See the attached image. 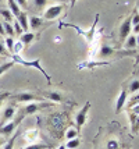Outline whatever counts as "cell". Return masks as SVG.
<instances>
[{
	"label": "cell",
	"mask_w": 139,
	"mask_h": 149,
	"mask_svg": "<svg viewBox=\"0 0 139 149\" xmlns=\"http://www.w3.org/2000/svg\"><path fill=\"white\" fill-rule=\"evenodd\" d=\"M11 58H13L14 63L22 64V65H25V67H33V68H36L38 71H40L43 75H45V78L47 79V82H49V84L52 82V78H50V75H49V74L45 71V68L40 65V60H39V58H35V60H25V58L21 57L20 54H15V53L11 56Z\"/></svg>",
	"instance_id": "obj_1"
},
{
	"label": "cell",
	"mask_w": 139,
	"mask_h": 149,
	"mask_svg": "<svg viewBox=\"0 0 139 149\" xmlns=\"http://www.w3.org/2000/svg\"><path fill=\"white\" fill-rule=\"evenodd\" d=\"M17 118H13L11 121H8V123L3 124V125H0V135L4 136V138H8V136H11V134H13L14 131L17 130V125L22 121V118L25 117V114H24V111H22V109L20 110V113L17 114Z\"/></svg>",
	"instance_id": "obj_2"
},
{
	"label": "cell",
	"mask_w": 139,
	"mask_h": 149,
	"mask_svg": "<svg viewBox=\"0 0 139 149\" xmlns=\"http://www.w3.org/2000/svg\"><path fill=\"white\" fill-rule=\"evenodd\" d=\"M14 102H25V103H31V102H43V97L35 95L32 92H20L17 95L11 96Z\"/></svg>",
	"instance_id": "obj_3"
},
{
	"label": "cell",
	"mask_w": 139,
	"mask_h": 149,
	"mask_svg": "<svg viewBox=\"0 0 139 149\" xmlns=\"http://www.w3.org/2000/svg\"><path fill=\"white\" fill-rule=\"evenodd\" d=\"M50 106H53L52 102H31L22 109V111H24L25 116H29V114H33L43 107H50Z\"/></svg>",
	"instance_id": "obj_4"
},
{
	"label": "cell",
	"mask_w": 139,
	"mask_h": 149,
	"mask_svg": "<svg viewBox=\"0 0 139 149\" xmlns=\"http://www.w3.org/2000/svg\"><path fill=\"white\" fill-rule=\"evenodd\" d=\"M131 31H132V24H131V15H129V17H127V18L122 21V24L120 25V35H118L120 40L124 42V40L131 35Z\"/></svg>",
	"instance_id": "obj_5"
},
{
	"label": "cell",
	"mask_w": 139,
	"mask_h": 149,
	"mask_svg": "<svg viewBox=\"0 0 139 149\" xmlns=\"http://www.w3.org/2000/svg\"><path fill=\"white\" fill-rule=\"evenodd\" d=\"M63 10H64V4H56V6L49 7L46 11H45V14H43V18L47 19V21L56 19L60 14H61V11H63Z\"/></svg>",
	"instance_id": "obj_6"
},
{
	"label": "cell",
	"mask_w": 139,
	"mask_h": 149,
	"mask_svg": "<svg viewBox=\"0 0 139 149\" xmlns=\"http://www.w3.org/2000/svg\"><path fill=\"white\" fill-rule=\"evenodd\" d=\"M89 109H91V102H86V103L84 104V107L77 113V116H75V124H77V127H78V128H81V127L85 124L86 114H88Z\"/></svg>",
	"instance_id": "obj_7"
},
{
	"label": "cell",
	"mask_w": 139,
	"mask_h": 149,
	"mask_svg": "<svg viewBox=\"0 0 139 149\" xmlns=\"http://www.w3.org/2000/svg\"><path fill=\"white\" fill-rule=\"evenodd\" d=\"M114 54H132V52H115L113 47H110L109 45H102V47H100V53L99 56L103 58L106 57H111V56H114Z\"/></svg>",
	"instance_id": "obj_8"
},
{
	"label": "cell",
	"mask_w": 139,
	"mask_h": 149,
	"mask_svg": "<svg viewBox=\"0 0 139 149\" xmlns=\"http://www.w3.org/2000/svg\"><path fill=\"white\" fill-rule=\"evenodd\" d=\"M15 111H17L15 106H11V104L7 106L6 109H4V111H3V118H1V121H0V125H3V124L11 121L14 118V116H15Z\"/></svg>",
	"instance_id": "obj_9"
},
{
	"label": "cell",
	"mask_w": 139,
	"mask_h": 149,
	"mask_svg": "<svg viewBox=\"0 0 139 149\" xmlns=\"http://www.w3.org/2000/svg\"><path fill=\"white\" fill-rule=\"evenodd\" d=\"M125 102H127V91L122 89V91L120 92L118 97H117V102H115V113H120V111L122 110Z\"/></svg>",
	"instance_id": "obj_10"
},
{
	"label": "cell",
	"mask_w": 139,
	"mask_h": 149,
	"mask_svg": "<svg viewBox=\"0 0 139 149\" xmlns=\"http://www.w3.org/2000/svg\"><path fill=\"white\" fill-rule=\"evenodd\" d=\"M43 96L47 97L52 103H54V102H61V100H63V95H61V92H57V91L45 92V93H43Z\"/></svg>",
	"instance_id": "obj_11"
},
{
	"label": "cell",
	"mask_w": 139,
	"mask_h": 149,
	"mask_svg": "<svg viewBox=\"0 0 139 149\" xmlns=\"http://www.w3.org/2000/svg\"><path fill=\"white\" fill-rule=\"evenodd\" d=\"M124 42H125V43H124V47H125V49H128V50L135 49L136 45H138V35H129Z\"/></svg>",
	"instance_id": "obj_12"
},
{
	"label": "cell",
	"mask_w": 139,
	"mask_h": 149,
	"mask_svg": "<svg viewBox=\"0 0 139 149\" xmlns=\"http://www.w3.org/2000/svg\"><path fill=\"white\" fill-rule=\"evenodd\" d=\"M28 25H29V28H32V29H39V28L43 26V18L32 15L31 19L28 21Z\"/></svg>",
	"instance_id": "obj_13"
},
{
	"label": "cell",
	"mask_w": 139,
	"mask_h": 149,
	"mask_svg": "<svg viewBox=\"0 0 139 149\" xmlns=\"http://www.w3.org/2000/svg\"><path fill=\"white\" fill-rule=\"evenodd\" d=\"M7 3H8V10H10V13L13 14V17H18V14L21 13V7L15 3V0H7Z\"/></svg>",
	"instance_id": "obj_14"
},
{
	"label": "cell",
	"mask_w": 139,
	"mask_h": 149,
	"mask_svg": "<svg viewBox=\"0 0 139 149\" xmlns=\"http://www.w3.org/2000/svg\"><path fill=\"white\" fill-rule=\"evenodd\" d=\"M17 21H18L20 26L24 29V31H28V29H29V25H28V17H27V14L24 13V11H21V13L18 14Z\"/></svg>",
	"instance_id": "obj_15"
},
{
	"label": "cell",
	"mask_w": 139,
	"mask_h": 149,
	"mask_svg": "<svg viewBox=\"0 0 139 149\" xmlns=\"http://www.w3.org/2000/svg\"><path fill=\"white\" fill-rule=\"evenodd\" d=\"M33 39H35V33H33V32H24V33H21L20 43L28 46L33 40Z\"/></svg>",
	"instance_id": "obj_16"
},
{
	"label": "cell",
	"mask_w": 139,
	"mask_h": 149,
	"mask_svg": "<svg viewBox=\"0 0 139 149\" xmlns=\"http://www.w3.org/2000/svg\"><path fill=\"white\" fill-rule=\"evenodd\" d=\"M80 143H81V141L78 138H73V139H68V141H67L66 148L67 149H77L80 146Z\"/></svg>",
	"instance_id": "obj_17"
},
{
	"label": "cell",
	"mask_w": 139,
	"mask_h": 149,
	"mask_svg": "<svg viewBox=\"0 0 139 149\" xmlns=\"http://www.w3.org/2000/svg\"><path fill=\"white\" fill-rule=\"evenodd\" d=\"M18 136V132H15L14 135H11V138L6 141V143L3 145V149H13L14 148V143H15V138Z\"/></svg>",
	"instance_id": "obj_18"
},
{
	"label": "cell",
	"mask_w": 139,
	"mask_h": 149,
	"mask_svg": "<svg viewBox=\"0 0 139 149\" xmlns=\"http://www.w3.org/2000/svg\"><path fill=\"white\" fill-rule=\"evenodd\" d=\"M3 28H4V33H6L7 36H14V29H13V25H11V22H3Z\"/></svg>",
	"instance_id": "obj_19"
},
{
	"label": "cell",
	"mask_w": 139,
	"mask_h": 149,
	"mask_svg": "<svg viewBox=\"0 0 139 149\" xmlns=\"http://www.w3.org/2000/svg\"><path fill=\"white\" fill-rule=\"evenodd\" d=\"M131 116V127H132V132L138 134V114H129Z\"/></svg>",
	"instance_id": "obj_20"
},
{
	"label": "cell",
	"mask_w": 139,
	"mask_h": 149,
	"mask_svg": "<svg viewBox=\"0 0 139 149\" xmlns=\"http://www.w3.org/2000/svg\"><path fill=\"white\" fill-rule=\"evenodd\" d=\"M14 64H15V63H14L13 60H11V61H7V63H3V64H0V75H3L7 70H10Z\"/></svg>",
	"instance_id": "obj_21"
},
{
	"label": "cell",
	"mask_w": 139,
	"mask_h": 149,
	"mask_svg": "<svg viewBox=\"0 0 139 149\" xmlns=\"http://www.w3.org/2000/svg\"><path fill=\"white\" fill-rule=\"evenodd\" d=\"M4 46H6L7 52H13L14 49V39L11 36H7L6 40H4Z\"/></svg>",
	"instance_id": "obj_22"
},
{
	"label": "cell",
	"mask_w": 139,
	"mask_h": 149,
	"mask_svg": "<svg viewBox=\"0 0 139 149\" xmlns=\"http://www.w3.org/2000/svg\"><path fill=\"white\" fill-rule=\"evenodd\" d=\"M0 15H3L7 22H11V19H13V14L10 13V10H3V8H0Z\"/></svg>",
	"instance_id": "obj_23"
},
{
	"label": "cell",
	"mask_w": 139,
	"mask_h": 149,
	"mask_svg": "<svg viewBox=\"0 0 139 149\" xmlns=\"http://www.w3.org/2000/svg\"><path fill=\"white\" fill-rule=\"evenodd\" d=\"M49 148L50 146L46 145V143H32V145H29V146H27L24 149H49Z\"/></svg>",
	"instance_id": "obj_24"
},
{
	"label": "cell",
	"mask_w": 139,
	"mask_h": 149,
	"mask_svg": "<svg viewBox=\"0 0 139 149\" xmlns=\"http://www.w3.org/2000/svg\"><path fill=\"white\" fill-rule=\"evenodd\" d=\"M33 4L38 10H42V8H45L47 6V0H33Z\"/></svg>",
	"instance_id": "obj_25"
},
{
	"label": "cell",
	"mask_w": 139,
	"mask_h": 149,
	"mask_svg": "<svg viewBox=\"0 0 139 149\" xmlns=\"http://www.w3.org/2000/svg\"><path fill=\"white\" fill-rule=\"evenodd\" d=\"M77 136H78V131L74 130V128L68 130V131H67V134H66V138H67V139H73V138H77Z\"/></svg>",
	"instance_id": "obj_26"
},
{
	"label": "cell",
	"mask_w": 139,
	"mask_h": 149,
	"mask_svg": "<svg viewBox=\"0 0 139 149\" xmlns=\"http://www.w3.org/2000/svg\"><path fill=\"white\" fill-rule=\"evenodd\" d=\"M13 29H14V35H21V33H22V28L20 26V24H18V21H17V19L14 21Z\"/></svg>",
	"instance_id": "obj_27"
},
{
	"label": "cell",
	"mask_w": 139,
	"mask_h": 149,
	"mask_svg": "<svg viewBox=\"0 0 139 149\" xmlns=\"http://www.w3.org/2000/svg\"><path fill=\"white\" fill-rule=\"evenodd\" d=\"M107 149H118V142L115 139H111L107 142Z\"/></svg>",
	"instance_id": "obj_28"
},
{
	"label": "cell",
	"mask_w": 139,
	"mask_h": 149,
	"mask_svg": "<svg viewBox=\"0 0 139 149\" xmlns=\"http://www.w3.org/2000/svg\"><path fill=\"white\" fill-rule=\"evenodd\" d=\"M129 92H138V79H135V81H132L131 82V85H129Z\"/></svg>",
	"instance_id": "obj_29"
},
{
	"label": "cell",
	"mask_w": 139,
	"mask_h": 149,
	"mask_svg": "<svg viewBox=\"0 0 139 149\" xmlns=\"http://www.w3.org/2000/svg\"><path fill=\"white\" fill-rule=\"evenodd\" d=\"M6 53H7V49H6V46H4V42L0 40V54H6Z\"/></svg>",
	"instance_id": "obj_30"
},
{
	"label": "cell",
	"mask_w": 139,
	"mask_h": 149,
	"mask_svg": "<svg viewBox=\"0 0 139 149\" xmlns=\"http://www.w3.org/2000/svg\"><path fill=\"white\" fill-rule=\"evenodd\" d=\"M15 3H17V4H18L20 7L22 6L24 8H25V7L28 6V4H27V0H15Z\"/></svg>",
	"instance_id": "obj_31"
},
{
	"label": "cell",
	"mask_w": 139,
	"mask_h": 149,
	"mask_svg": "<svg viewBox=\"0 0 139 149\" xmlns=\"http://www.w3.org/2000/svg\"><path fill=\"white\" fill-rule=\"evenodd\" d=\"M7 96H8V93H6V92H4V93H0V106H1L3 100H4V99H6Z\"/></svg>",
	"instance_id": "obj_32"
},
{
	"label": "cell",
	"mask_w": 139,
	"mask_h": 149,
	"mask_svg": "<svg viewBox=\"0 0 139 149\" xmlns=\"http://www.w3.org/2000/svg\"><path fill=\"white\" fill-rule=\"evenodd\" d=\"M6 33H4V28H3V22L0 21V36H4Z\"/></svg>",
	"instance_id": "obj_33"
},
{
	"label": "cell",
	"mask_w": 139,
	"mask_h": 149,
	"mask_svg": "<svg viewBox=\"0 0 139 149\" xmlns=\"http://www.w3.org/2000/svg\"><path fill=\"white\" fill-rule=\"evenodd\" d=\"M6 138H4V136H1L0 135V146H3V145H4V143H6Z\"/></svg>",
	"instance_id": "obj_34"
},
{
	"label": "cell",
	"mask_w": 139,
	"mask_h": 149,
	"mask_svg": "<svg viewBox=\"0 0 139 149\" xmlns=\"http://www.w3.org/2000/svg\"><path fill=\"white\" fill-rule=\"evenodd\" d=\"M77 1H78V0H71V7L75 6V3H77Z\"/></svg>",
	"instance_id": "obj_35"
},
{
	"label": "cell",
	"mask_w": 139,
	"mask_h": 149,
	"mask_svg": "<svg viewBox=\"0 0 139 149\" xmlns=\"http://www.w3.org/2000/svg\"><path fill=\"white\" fill-rule=\"evenodd\" d=\"M54 1H60V3H66L67 0H54Z\"/></svg>",
	"instance_id": "obj_36"
},
{
	"label": "cell",
	"mask_w": 139,
	"mask_h": 149,
	"mask_svg": "<svg viewBox=\"0 0 139 149\" xmlns=\"http://www.w3.org/2000/svg\"><path fill=\"white\" fill-rule=\"evenodd\" d=\"M59 149H67V148H66V145H61V146H60Z\"/></svg>",
	"instance_id": "obj_37"
},
{
	"label": "cell",
	"mask_w": 139,
	"mask_h": 149,
	"mask_svg": "<svg viewBox=\"0 0 139 149\" xmlns=\"http://www.w3.org/2000/svg\"><path fill=\"white\" fill-rule=\"evenodd\" d=\"M0 3H1V0H0Z\"/></svg>",
	"instance_id": "obj_38"
}]
</instances>
